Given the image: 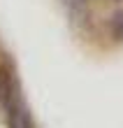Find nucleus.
Segmentation results:
<instances>
[{"label":"nucleus","instance_id":"nucleus-1","mask_svg":"<svg viewBox=\"0 0 123 128\" xmlns=\"http://www.w3.org/2000/svg\"><path fill=\"white\" fill-rule=\"evenodd\" d=\"M21 98L16 96V86H14L12 74H7L5 70H0V107L5 112H9Z\"/></svg>","mask_w":123,"mask_h":128},{"label":"nucleus","instance_id":"nucleus-4","mask_svg":"<svg viewBox=\"0 0 123 128\" xmlns=\"http://www.w3.org/2000/svg\"><path fill=\"white\" fill-rule=\"evenodd\" d=\"M65 7H67V12H70L72 16H77V12L86 10V0H65Z\"/></svg>","mask_w":123,"mask_h":128},{"label":"nucleus","instance_id":"nucleus-2","mask_svg":"<svg viewBox=\"0 0 123 128\" xmlns=\"http://www.w3.org/2000/svg\"><path fill=\"white\" fill-rule=\"evenodd\" d=\"M7 119H9V128H33V119H30L23 100H19L7 112Z\"/></svg>","mask_w":123,"mask_h":128},{"label":"nucleus","instance_id":"nucleus-3","mask_svg":"<svg viewBox=\"0 0 123 128\" xmlns=\"http://www.w3.org/2000/svg\"><path fill=\"white\" fill-rule=\"evenodd\" d=\"M112 33H114L116 40L123 42V12H119L116 16H114V21H112Z\"/></svg>","mask_w":123,"mask_h":128}]
</instances>
